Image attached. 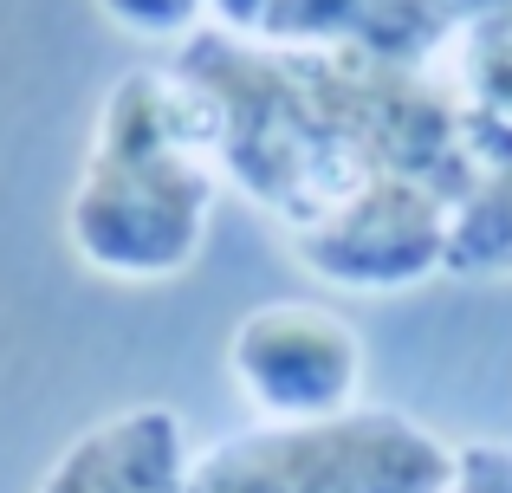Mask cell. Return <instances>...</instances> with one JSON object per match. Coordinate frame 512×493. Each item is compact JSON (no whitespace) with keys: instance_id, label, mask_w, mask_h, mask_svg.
Listing matches in <instances>:
<instances>
[{"instance_id":"2","label":"cell","mask_w":512,"mask_h":493,"mask_svg":"<svg viewBox=\"0 0 512 493\" xmlns=\"http://www.w3.org/2000/svg\"><path fill=\"white\" fill-rule=\"evenodd\" d=\"M221 195L208 111L175 65H137L98 104L65 195V241L104 279H175L201 260Z\"/></svg>"},{"instance_id":"1","label":"cell","mask_w":512,"mask_h":493,"mask_svg":"<svg viewBox=\"0 0 512 493\" xmlns=\"http://www.w3.org/2000/svg\"><path fill=\"white\" fill-rule=\"evenodd\" d=\"M175 72L208 111L214 163L247 202L292 234L318 228L376 176H422L467 202L480 182L448 91L428 65L370 59L350 46H266L195 33Z\"/></svg>"},{"instance_id":"6","label":"cell","mask_w":512,"mask_h":493,"mask_svg":"<svg viewBox=\"0 0 512 493\" xmlns=\"http://www.w3.org/2000/svg\"><path fill=\"white\" fill-rule=\"evenodd\" d=\"M104 20L124 26L137 39H195V33H240V39H260L266 7L273 0H98Z\"/></svg>"},{"instance_id":"4","label":"cell","mask_w":512,"mask_h":493,"mask_svg":"<svg viewBox=\"0 0 512 493\" xmlns=\"http://www.w3.org/2000/svg\"><path fill=\"white\" fill-rule=\"evenodd\" d=\"M454 202L448 189L422 176H376L350 202H338L318 228L292 234V253L325 286L344 292H409L422 279L448 273L454 247Z\"/></svg>"},{"instance_id":"8","label":"cell","mask_w":512,"mask_h":493,"mask_svg":"<svg viewBox=\"0 0 512 493\" xmlns=\"http://www.w3.org/2000/svg\"><path fill=\"white\" fill-rule=\"evenodd\" d=\"M448 493H512V448L506 442H467V448H454Z\"/></svg>"},{"instance_id":"3","label":"cell","mask_w":512,"mask_h":493,"mask_svg":"<svg viewBox=\"0 0 512 493\" xmlns=\"http://www.w3.org/2000/svg\"><path fill=\"white\" fill-rule=\"evenodd\" d=\"M227 377L260 422H331L363 409V338L344 312L312 299H273L234 318Z\"/></svg>"},{"instance_id":"5","label":"cell","mask_w":512,"mask_h":493,"mask_svg":"<svg viewBox=\"0 0 512 493\" xmlns=\"http://www.w3.org/2000/svg\"><path fill=\"white\" fill-rule=\"evenodd\" d=\"M188 429L169 403H137L59 448L33 493H188Z\"/></svg>"},{"instance_id":"7","label":"cell","mask_w":512,"mask_h":493,"mask_svg":"<svg viewBox=\"0 0 512 493\" xmlns=\"http://www.w3.org/2000/svg\"><path fill=\"white\" fill-rule=\"evenodd\" d=\"M448 273H512V156L474 182L454 215Z\"/></svg>"}]
</instances>
